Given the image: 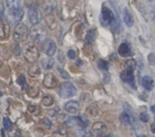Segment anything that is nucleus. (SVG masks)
I'll list each match as a JSON object with an SVG mask.
<instances>
[{
	"instance_id": "obj_9",
	"label": "nucleus",
	"mask_w": 155,
	"mask_h": 137,
	"mask_svg": "<svg viewBox=\"0 0 155 137\" xmlns=\"http://www.w3.org/2000/svg\"><path fill=\"white\" fill-rule=\"evenodd\" d=\"M107 133V127L106 126L102 123V122H97L94 123L92 126V134H94V135H98V136H102L104 135H105Z\"/></svg>"
},
{
	"instance_id": "obj_5",
	"label": "nucleus",
	"mask_w": 155,
	"mask_h": 137,
	"mask_svg": "<svg viewBox=\"0 0 155 137\" xmlns=\"http://www.w3.org/2000/svg\"><path fill=\"white\" fill-rule=\"evenodd\" d=\"M114 19H115V17L114 15V13L107 6H103L102 13H101V15H100L101 23L104 26H108L114 21Z\"/></svg>"
},
{
	"instance_id": "obj_30",
	"label": "nucleus",
	"mask_w": 155,
	"mask_h": 137,
	"mask_svg": "<svg viewBox=\"0 0 155 137\" xmlns=\"http://www.w3.org/2000/svg\"><path fill=\"white\" fill-rule=\"evenodd\" d=\"M139 117H140V120L143 121V122H144V123H146V122L149 121V116H148V114L145 113V112H142V113L140 114Z\"/></svg>"
},
{
	"instance_id": "obj_18",
	"label": "nucleus",
	"mask_w": 155,
	"mask_h": 137,
	"mask_svg": "<svg viewBox=\"0 0 155 137\" xmlns=\"http://www.w3.org/2000/svg\"><path fill=\"white\" fill-rule=\"evenodd\" d=\"M56 52V44L54 41H49L46 43V47H45V53L47 56L52 57L54 54H55Z\"/></svg>"
},
{
	"instance_id": "obj_26",
	"label": "nucleus",
	"mask_w": 155,
	"mask_h": 137,
	"mask_svg": "<svg viewBox=\"0 0 155 137\" xmlns=\"http://www.w3.org/2000/svg\"><path fill=\"white\" fill-rule=\"evenodd\" d=\"M3 125L6 131H11L12 130V123L10 121V119L8 117H5L3 120Z\"/></svg>"
},
{
	"instance_id": "obj_12",
	"label": "nucleus",
	"mask_w": 155,
	"mask_h": 137,
	"mask_svg": "<svg viewBox=\"0 0 155 137\" xmlns=\"http://www.w3.org/2000/svg\"><path fill=\"white\" fill-rule=\"evenodd\" d=\"M123 19L124 23L128 26V27H132L134 23V15L131 13V11L128 8H124L123 10Z\"/></svg>"
},
{
	"instance_id": "obj_32",
	"label": "nucleus",
	"mask_w": 155,
	"mask_h": 137,
	"mask_svg": "<svg viewBox=\"0 0 155 137\" xmlns=\"http://www.w3.org/2000/svg\"><path fill=\"white\" fill-rule=\"evenodd\" d=\"M58 71H59L60 75H61L64 79H69V74H68L65 70H64L62 68H58Z\"/></svg>"
},
{
	"instance_id": "obj_22",
	"label": "nucleus",
	"mask_w": 155,
	"mask_h": 137,
	"mask_svg": "<svg viewBox=\"0 0 155 137\" xmlns=\"http://www.w3.org/2000/svg\"><path fill=\"white\" fill-rule=\"evenodd\" d=\"M45 22L51 29H54L57 25L56 21H55L54 17L53 16V14H47V16L45 18Z\"/></svg>"
},
{
	"instance_id": "obj_3",
	"label": "nucleus",
	"mask_w": 155,
	"mask_h": 137,
	"mask_svg": "<svg viewBox=\"0 0 155 137\" xmlns=\"http://www.w3.org/2000/svg\"><path fill=\"white\" fill-rule=\"evenodd\" d=\"M23 53H24V57L25 59L31 63L35 62L38 58H39V51L38 49L36 48V46L34 43H27L23 50Z\"/></svg>"
},
{
	"instance_id": "obj_14",
	"label": "nucleus",
	"mask_w": 155,
	"mask_h": 137,
	"mask_svg": "<svg viewBox=\"0 0 155 137\" xmlns=\"http://www.w3.org/2000/svg\"><path fill=\"white\" fill-rule=\"evenodd\" d=\"M25 0H6L8 10H20L23 9Z\"/></svg>"
},
{
	"instance_id": "obj_17",
	"label": "nucleus",
	"mask_w": 155,
	"mask_h": 137,
	"mask_svg": "<svg viewBox=\"0 0 155 137\" xmlns=\"http://www.w3.org/2000/svg\"><path fill=\"white\" fill-rule=\"evenodd\" d=\"M118 52H119V54H120L122 57H127V56H130V55H131V53H132L130 46H129L127 43H125V42H123V43L119 46Z\"/></svg>"
},
{
	"instance_id": "obj_36",
	"label": "nucleus",
	"mask_w": 155,
	"mask_h": 137,
	"mask_svg": "<svg viewBox=\"0 0 155 137\" xmlns=\"http://www.w3.org/2000/svg\"><path fill=\"white\" fill-rule=\"evenodd\" d=\"M100 137H113L112 136V135H110V134H105V135H102V136Z\"/></svg>"
},
{
	"instance_id": "obj_15",
	"label": "nucleus",
	"mask_w": 155,
	"mask_h": 137,
	"mask_svg": "<svg viewBox=\"0 0 155 137\" xmlns=\"http://www.w3.org/2000/svg\"><path fill=\"white\" fill-rule=\"evenodd\" d=\"M9 32H10V28L8 24L0 19V39L1 40L6 39L9 35Z\"/></svg>"
},
{
	"instance_id": "obj_23",
	"label": "nucleus",
	"mask_w": 155,
	"mask_h": 137,
	"mask_svg": "<svg viewBox=\"0 0 155 137\" xmlns=\"http://www.w3.org/2000/svg\"><path fill=\"white\" fill-rule=\"evenodd\" d=\"M17 83L23 89V90H27L28 89V84H27L25 77L24 75H20L19 76V78L17 79Z\"/></svg>"
},
{
	"instance_id": "obj_4",
	"label": "nucleus",
	"mask_w": 155,
	"mask_h": 137,
	"mask_svg": "<svg viewBox=\"0 0 155 137\" xmlns=\"http://www.w3.org/2000/svg\"><path fill=\"white\" fill-rule=\"evenodd\" d=\"M76 94V88L71 82H64L62 83L59 89V95L63 98H68L74 97Z\"/></svg>"
},
{
	"instance_id": "obj_34",
	"label": "nucleus",
	"mask_w": 155,
	"mask_h": 137,
	"mask_svg": "<svg viewBox=\"0 0 155 137\" xmlns=\"http://www.w3.org/2000/svg\"><path fill=\"white\" fill-rule=\"evenodd\" d=\"M86 40H87V42H93V40H94V33H93V32H89L88 33Z\"/></svg>"
},
{
	"instance_id": "obj_25",
	"label": "nucleus",
	"mask_w": 155,
	"mask_h": 137,
	"mask_svg": "<svg viewBox=\"0 0 155 137\" xmlns=\"http://www.w3.org/2000/svg\"><path fill=\"white\" fill-rule=\"evenodd\" d=\"M54 103V98L52 96H46L42 99V105H44L45 107H50L52 106Z\"/></svg>"
},
{
	"instance_id": "obj_29",
	"label": "nucleus",
	"mask_w": 155,
	"mask_h": 137,
	"mask_svg": "<svg viewBox=\"0 0 155 137\" xmlns=\"http://www.w3.org/2000/svg\"><path fill=\"white\" fill-rule=\"evenodd\" d=\"M41 124L45 127H46V128H51L52 127V122H51V120L48 119V118H46V117H45V118H43L41 120Z\"/></svg>"
},
{
	"instance_id": "obj_7",
	"label": "nucleus",
	"mask_w": 155,
	"mask_h": 137,
	"mask_svg": "<svg viewBox=\"0 0 155 137\" xmlns=\"http://www.w3.org/2000/svg\"><path fill=\"white\" fill-rule=\"evenodd\" d=\"M6 16H7V19L12 23H18L24 16V11H23V9L8 10L6 13Z\"/></svg>"
},
{
	"instance_id": "obj_38",
	"label": "nucleus",
	"mask_w": 155,
	"mask_h": 137,
	"mask_svg": "<svg viewBox=\"0 0 155 137\" xmlns=\"http://www.w3.org/2000/svg\"><path fill=\"white\" fill-rule=\"evenodd\" d=\"M15 137H21V136L19 135V134H17V133H16V134H15Z\"/></svg>"
},
{
	"instance_id": "obj_2",
	"label": "nucleus",
	"mask_w": 155,
	"mask_h": 137,
	"mask_svg": "<svg viewBox=\"0 0 155 137\" xmlns=\"http://www.w3.org/2000/svg\"><path fill=\"white\" fill-rule=\"evenodd\" d=\"M30 32L28 31L27 26L25 23H18L15 27V31H14V40L17 42H25L29 36Z\"/></svg>"
},
{
	"instance_id": "obj_35",
	"label": "nucleus",
	"mask_w": 155,
	"mask_h": 137,
	"mask_svg": "<svg viewBox=\"0 0 155 137\" xmlns=\"http://www.w3.org/2000/svg\"><path fill=\"white\" fill-rule=\"evenodd\" d=\"M4 11H5V7H4V5H3V2H0V17L4 14Z\"/></svg>"
},
{
	"instance_id": "obj_37",
	"label": "nucleus",
	"mask_w": 155,
	"mask_h": 137,
	"mask_svg": "<svg viewBox=\"0 0 155 137\" xmlns=\"http://www.w3.org/2000/svg\"><path fill=\"white\" fill-rule=\"evenodd\" d=\"M151 110L153 111V113H154L155 114V104L153 106V107H151Z\"/></svg>"
},
{
	"instance_id": "obj_40",
	"label": "nucleus",
	"mask_w": 155,
	"mask_h": 137,
	"mask_svg": "<svg viewBox=\"0 0 155 137\" xmlns=\"http://www.w3.org/2000/svg\"><path fill=\"white\" fill-rule=\"evenodd\" d=\"M1 96H2V92L0 91V97H1Z\"/></svg>"
},
{
	"instance_id": "obj_41",
	"label": "nucleus",
	"mask_w": 155,
	"mask_h": 137,
	"mask_svg": "<svg viewBox=\"0 0 155 137\" xmlns=\"http://www.w3.org/2000/svg\"><path fill=\"white\" fill-rule=\"evenodd\" d=\"M84 137H90V136H89V135H85V136H84Z\"/></svg>"
},
{
	"instance_id": "obj_24",
	"label": "nucleus",
	"mask_w": 155,
	"mask_h": 137,
	"mask_svg": "<svg viewBox=\"0 0 155 137\" xmlns=\"http://www.w3.org/2000/svg\"><path fill=\"white\" fill-rule=\"evenodd\" d=\"M28 74L31 76V77H36L37 75L40 74V70L39 68L36 66V65H33L29 68L28 70Z\"/></svg>"
},
{
	"instance_id": "obj_11",
	"label": "nucleus",
	"mask_w": 155,
	"mask_h": 137,
	"mask_svg": "<svg viewBox=\"0 0 155 137\" xmlns=\"http://www.w3.org/2000/svg\"><path fill=\"white\" fill-rule=\"evenodd\" d=\"M43 83H44V85L46 88H48V89H54V88H55L57 86L58 81H57L56 77L54 74L49 73V74H46L45 75Z\"/></svg>"
},
{
	"instance_id": "obj_31",
	"label": "nucleus",
	"mask_w": 155,
	"mask_h": 137,
	"mask_svg": "<svg viewBox=\"0 0 155 137\" xmlns=\"http://www.w3.org/2000/svg\"><path fill=\"white\" fill-rule=\"evenodd\" d=\"M67 56L69 59L71 60H74L76 58V52L74 51V50H69L68 52H67Z\"/></svg>"
},
{
	"instance_id": "obj_10",
	"label": "nucleus",
	"mask_w": 155,
	"mask_h": 137,
	"mask_svg": "<svg viewBox=\"0 0 155 137\" xmlns=\"http://www.w3.org/2000/svg\"><path fill=\"white\" fill-rule=\"evenodd\" d=\"M80 108H81V106L79 102L74 101V100L69 101L64 105V110L68 112L69 114H77L80 111Z\"/></svg>"
},
{
	"instance_id": "obj_27",
	"label": "nucleus",
	"mask_w": 155,
	"mask_h": 137,
	"mask_svg": "<svg viewBox=\"0 0 155 137\" xmlns=\"http://www.w3.org/2000/svg\"><path fill=\"white\" fill-rule=\"evenodd\" d=\"M97 65H98V68L101 70H108V63L105 61H104V60H100V61H98V62H97Z\"/></svg>"
},
{
	"instance_id": "obj_6",
	"label": "nucleus",
	"mask_w": 155,
	"mask_h": 137,
	"mask_svg": "<svg viewBox=\"0 0 155 137\" xmlns=\"http://www.w3.org/2000/svg\"><path fill=\"white\" fill-rule=\"evenodd\" d=\"M28 17H29V21L31 22V23L36 24V23H39V22L42 19V13L37 6L31 5L28 8Z\"/></svg>"
},
{
	"instance_id": "obj_28",
	"label": "nucleus",
	"mask_w": 155,
	"mask_h": 137,
	"mask_svg": "<svg viewBox=\"0 0 155 137\" xmlns=\"http://www.w3.org/2000/svg\"><path fill=\"white\" fill-rule=\"evenodd\" d=\"M87 112L88 114H90L93 117H95L98 115V108L95 106H91L87 108Z\"/></svg>"
},
{
	"instance_id": "obj_33",
	"label": "nucleus",
	"mask_w": 155,
	"mask_h": 137,
	"mask_svg": "<svg viewBox=\"0 0 155 137\" xmlns=\"http://www.w3.org/2000/svg\"><path fill=\"white\" fill-rule=\"evenodd\" d=\"M148 61H149V63L151 65H155V55L154 53H150V55L148 56Z\"/></svg>"
},
{
	"instance_id": "obj_13",
	"label": "nucleus",
	"mask_w": 155,
	"mask_h": 137,
	"mask_svg": "<svg viewBox=\"0 0 155 137\" xmlns=\"http://www.w3.org/2000/svg\"><path fill=\"white\" fill-rule=\"evenodd\" d=\"M121 79L124 81L127 82L131 87L135 88V80H134V76L133 72H129V71H123L121 73Z\"/></svg>"
},
{
	"instance_id": "obj_21",
	"label": "nucleus",
	"mask_w": 155,
	"mask_h": 137,
	"mask_svg": "<svg viewBox=\"0 0 155 137\" xmlns=\"http://www.w3.org/2000/svg\"><path fill=\"white\" fill-rule=\"evenodd\" d=\"M124 68L126 71L134 73V70L136 69V61L134 60H128L124 64Z\"/></svg>"
},
{
	"instance_id": "obj_1",
	"label": "nucleus",
	"mask_w": 155,
	"mask_h": 137,
	"mask_svg": "<svg viewBox=\"0 0 155 137\" xmlns=\"http://www.w3.org/2000/svg\"><path fill=\"white\" fill-rule=\"evenodd\" d=\"M30 34L34 42L36 43H44L47 38V32L45 28L40 23H36L32 26Z\"/></svg>"
},
{
	"instance_id": "obj_16",
	"label": "nucleus",
	"mask_w": 155,
	"mask_h": 137,
	"mask_svg": "<svg viewBox=\"0 0 155 137\" xmlns=\"http://www.w3.org/2000/svg\"><path fill=\"white\" fill-rule=\"evenodd\" d=\"M142 85L143 87L148 90V91H151L153 89V87H154V82L153 80V79L149 76H144L143 77L142 79Z\"/></svg>"
},
{
	"instance_id": "obj_19",
	"label": "nucleus",
	"mask_w": 155,
	"mask_h": 137,
	"mask_svg": "<svg viewBox=\"0 0 155 137\" xmlns=\"http://www.w3.org/2000/svg\"><path fill=\"white\" fill-rule=\"evenodd\" d=\"M120 121L123 125L124 126H129L131 125V121H132V118L130 117V115L127 113V112H123L120 116Z\"/></svg>"
},
{
	"instance_id": "obj_39",
	"label": "nucleus",
	"mask_w": 155,
	"mask_h": 137,
	"mask_svg": "<svg viewBox=\"0 0 155 137\" xmlns=\"http://www.w3.org/2000/svg\"><path fill=\"white\" fill-rule=\"evenodd\" d=\"M138 137H146L145 135H138Z\"/></svg>"
},
{
	"instance_id": "obj_8",
	"label": "nucleus",
	"mask_w": 155,
	"mask_h": 137,
	"mask_svg": "<svg viewBox=\"0 0 155 137\" xmlns=\"http://www.w3.org/2000/svg\"><path fill=\"white\" fill-rule=\"evenodd\" d=\"M57 8L56 0H45L43 3V10L46 14H53Z\"/></svg>"
},
{
	"instance_id": "obj_20",
	"label": "nucleus",
	"mask_w": 155,
	"mask_h": 137,
	"mask_svg": "<svg viewBox=\"0 0 155 137\" xmlns=\"http://www.w3.org/2000/svg\"><path fill=\"white\" fill-rule=\"evenodd\" d=\"M41 64H42V67H43L45 70H50V69H52V67L54 66V61L52 58H45V59H43Z\"/></svg>"
},
{
	"instance_id": "obj_42",
	"label": "nucleus",
	"mask_w": 155,
	"mask_h": 137,
	"mask_svg": "<svg viewBox=\"0 0 155 137\" xmlns=\"http://www.w3.org/2000/svg\"><path fill=\"white\" fill-rule=\"evenodd\" d=\"M0 2H3V0H0Z\"/></svg>"
}]
</instances>
